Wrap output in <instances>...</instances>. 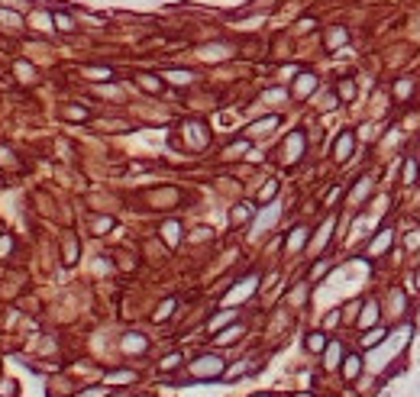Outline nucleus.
<instances>
[{
	"mask_svg": "<svg viewBox=\"0 0 420 397\" xmlns=\"http://www.w3.org/2000/svg\"><path fill=\"white\" fill-rule=\"evenodd\" d=\"M220 372H223V362H220L217 355H204V359H197V365H194L197 378H213V375H220Z\"/></svg>",
	"mask_w": 420,
	"mask_h": 397,
	"instance_id": "1",
	"label": "nucleus"
},
{
	"mask_svg": "<svg viewBox=\"0 0 420 397\" xmlns=\"http://www.w3.org/2000/svg\"><path fill=\"white\" fill-rule=\"evenodd\" d=\"M314 87H317V78H314V74H301L298 84H294V97H307Z\"/></svg>",
	"mask_w": 420,
	"mask_h": 397,
	"instance_id": "2",
	"label": "nucleus"
},
{
	"mask_svg": "<svg viewBox=\"0 0 420 397\" xmlns=\"http://www.w3.org/2000/svg\"><path fill=\"white\" fill-rule=\"evenodd\" d=\"M359 372H362V359H359V355H346V362H343V375H346V381H353Z\"/></svg>",
	"mask_w": 420,
	"mask_h": 397,
	"instance_id": "3",
	"label": "nucleus"
},
{
	"mask_svg": "<svg viewBox=\"0 0 420 397\" xmlns=\"http://www.w3.org/2000/svg\"><path fill=\"white\" fill-rule=\"evenodd\" d=\"M349 149H353V133H343L340 142H336V162H346Z\"/></svg>",
	"mask_w": 420,
	"mask_h": 397,
	"instance_id": "4",
	"label": "nucleus"
},
{
	"mask_svg": "<svg viewBox=\"0 0 420 397\" xmlns=\"http://www.w3.org/2000/svg\"><path fill=\"white\" fill-rule=\"evenodd\" d=\"M162 236L168 239V245H178V242H181V226H178V223H165Z\"/></svg>",
	"mask_w": 420,
	"mask_h": 397,
	"instance_id": "5",
	"label": "nucleus"
},
{
	"mask_svg": "<svg viewBox=\"0 0 420 397\" xmlns=\"http://www.w3.org/2000/svg\"><path fill=\"white\" fill-rule=\"evenodd\" d=\"M78 262V242H74V236L65 239V265H74Z\"/></svg>",
	"mask_w": 420,
	"mask_h": 397,
	"instance_id": "6",
	"label": "nucleus"
},
{
	"mask_svg": "<svg viewBox=\"0 0 420 397\" xmlns=\"http://www.w3.org/2000/svg\"><path fill=\"white\" fill-rule=\"evenodd\" d=\"M61 113H65V120H87V110H81V104H68Z\"/></svg>",
	"mask_w": 420,
	"mask_h": 397,
	"instance_id": "7",
	"label": "nucleus"
},
{
	"mask_svg": "<svg viewBox=\"0 0 420 397\" xmlns=\"http://www.w3.org/2000/svg\"><path fill=\"white\" fill-rule=\"evenodd\" d=\"M171 310H175V297H168V300H165V304H162V307H158V310H155V323H162V320H168V317H171Z\"/></svg>",
	"mask_w": 420,
	"mask_h": 397,
	"instance_id": "8",
	"label": "nucleus"
},
{
	"mask_svg": "<svg viewBox=\"0 0 420 397\" xmlns=\"http://www.w3.org/2000/svg\"><path fill=\"white\" fill-rule=\"evenodd\" d=\"M139 84L146 87V91H152V94L162 91V84H158V78H155V74H139Z\"/></svg>",
	"mask_w": 420,
	"mask_h": 397,
	"instance_id": "9",
	"label": "nucleus"
},
{
	"mask_svg": "<svg viewBox=\"0 0 420 397\" xmlns=\"http://www.w3.org/2000/svg\"><path fill=\"white\" fill-rule=\"evenodd\" d=\"M323 346H327V336H323V333H311V336H307V349H311V352H320Z\"/></svg>",
	"mask_w": 420,
	"mask_h": 397,
	"instance_id": "10",
	"label": "nucleus"
},
{
	"mask_svg": "<svg viewBox=\"0 0 420 397\" xmlns=\"http://www.w3.org/2000/svg\"><path fill=\"white\" fill-rule=\"evenodd\" d=\"M343 42H346V29H340V26H336V29L327 36V45H330V49H336V45H343Z\"/></svg>",
	"mask_w": 420,
	"mask_h": 397,
	"instance_id": "11",
	"label": "nucleus"
},
{
	"mask_svg": "<svg viewBox=\"0 0 420 397\" xmlns=\"http://www.w3.org/2000/svg\"><path fill=\"white\" fill-rule=\"evenodd\" d=\"M378 236H382V239H375V245H372V255L385 252V249H388V242H391V232H388V229H385V232H378Z\"/></svg>",
	"mask_w": 420,
	"mask_h": 397,
	"instance_id": "12",
	"label": "nucleus"
},
{
	"mask_svg": "<svg viewBox=\"0 0 420 397\" xmlns=\"http://www.w3.org/2000/svg\"><path fill=\"white\" fill-rule=\"evenodd\" d=\"M55 26H58L61 32H71V29H74V23H71V16H68V13H55Z\"/></svg>",
	"mask_w": 420,
	"mask_h": 397,
	"instance_id": "13",
	"label": "nucleus"
},
{
	"mask_svg": "<svg viewBox=\"0 0 420 397\" xmlns=\"http://www.w3.org/2000/svg\"><path fill=\"white\" fill-rule=\"evenodd\" d=\"M385 336H388V330H372L369 336L362 339V346H366V349H372V346H378V339H385Z\"/></svg>",
	"mask_w": 420,
	"mask_h": 397,
	"instance_id": "14",
	"label": "nucleus"
},
{
	"mask_svg": "<svg viewBox=\"0 0 420 397\" xmlns=\"http://www.w3.org/2000/svg\"><path fill=\"white\" fill-rule=\"evenodd\" d=\"M230 320H236V310H223L220 317H213V320H210V330H217V326L230 323Z\"/></svg>",
	"mask_w": 420,
	"mask_h": 397,
	"instance_id": "15",
	"label": "nucleus"
},
{
	"mask_svg": "<svg viewBox=\"0 0 420 397\" xmlns=\"http://www.w3.org/2000/svg\"><path fill=\"white\" fill-rule=\"evenodd\" d=\"M243 333V326H233V330H226V333H220V346H230V342H236V336Z\"/></svg>",
	"mask_w": 420,
	"mask_h": 397,
	"instance_id": "16",
	"label": "nucleus"
},
{
	"mask_svg": "<svg viewBox=\"0 0 420 397\" xmlns=\"http://www.w3.org/2000/svg\"><path fill=\"white\" fill-rule=\"evenodd\" d=\"M249 213H252V207H249V203H239V207L233 210V223H243V220H249Z\"/></svg>",
	"mask_w": 420,
	"mask_h": 397,
	"instance_id": "17",
	"label": "nucleus"
},
{
	"mask_svg": "<svg viewBox=\"0 0 420 397\" xmlns=\"http://www.w3.org/2000/svg\"><path fill=\"white\" fill-rule=\"evenodd\" d=\"M304 236H307V229H304V226H298V229L291 232V239H288V249H298V245L304 242Z\"/></svg>",
	"mask_w": 420,
	"mask_h": 397,
	"instance_id": "18",
	"label": "nucleus"
},
{
	"mask_svg": "<svg viewBox=\"0 0 420 397\" xmlns=\"http://www.w3.org/2000/svg\"><path fill=\"white\" fill-rule=\"evenodd\" d=\"M123 349H129V352H136V349H146V339H142V336H126Z\"/></svg>",
	"mask_w": 420,
	"mask_h": 397,
	"instance_id": "19",
	"label": "nucleus"
},
{
	"mask_svg": "<svg viewBox=\"0 0 420 397\" xmlns=\"http://www.w3.org/2000/svg\"><path fill=\"white\" fill-rule=\"evenodd\" d=\"M178 365H181V355H165V359H162V372H171V368H178Z\"/></svg>",
	"mask_w": 420,
	"mask_h": 397,
	"instance_id": "20",
	"label": "nucleus"
},
{
	"mask_svg": "<svg viewBox=\"0 0 420 397\" xmlns=\"http://www.w3.org/2000/svg\"><path fill=\"white\" fill-rule=\"evenodd\" d=\"M168 78L175 81V84H188V81H194V74L191 71H168Z\"/></svg>",
	"mask_w": 420,
	"mask_h": 397,
	"instance_id": "21",
	"label": "nucleus"
},
{
	"mask_svg": "<svg viewBox=\"0 0 420 397\" xmlns=\"http://www.w3.org/2000/svg\"><path fill=\"white\" fill-rule=\"evenodd\" d=\"M275 123H278V116H268V120H262V123H256V126H249V133H262V129H272Z\"/></svg>",
	"mask_w": 420,
	"mask_h": 397,
	"instance_id": "22",
	"label": "nucleus"
},
{
	"mask_svg": "<svg viewBox=\"0 0 420 397\" xmlns=\"http://www.w3.org/2000/svg\"><path fill=\"white\" fill-rule=\"evenodd\" d=\"M275 194H278V181H268L265 188H262V200H272Z\"/></svg>",
	"mask_w": 420,
	"mask_h": 397,
	"instance_id": "23",
	"label": "nucleus"
},
{
	"mask_svg": "<svg viewBox=\"0 0 420 397\" xmlns=\"http://www.w3.org/2000/svg\"><path fill=\"white\" fill-rule=\"evenodd\" d=\"M110 226H113V220H110V216H100V220H94V232H107Z\"/></svg>",
	"mask_w": 420,
	"mask_h": 397,
	"instance_id": "24",
	"label": "nucleus"
},
{
	"mask_svg": "<svg viewBox=\"0 0 420 397\" xmlns=\"http://www.w3.org/2000/svg\"><path fill=\"white\" fill-rule=\"evenodd\" d=\"M340 97H356V87H353V81H343V84H340Z\"/></svg>",
	"mask_w": 420,
	"mask_h": 397,
	"instance_id": "25",
	"label": "nucleus"
},
{
	"mask_svg": "<svg viewBox=\"0 0 420 397\" xmlns=\"http://www.w3.org/2000/svg\"><path fill=\"white\" fill-rule=\"evenodd\" d=\"M336 359H340V346L333 342V346L327 349V362H330V368H336Z\"/></svg>",
	"mask_w": 420,
	"mask_h": 397,
	"instance_id": "26",
	"label": "nucleus"
},
{
	"mask_svg": "<svg viewBox=\"0 0 420 397\" xmlns=\"http://www.w3.org/2000/svg\"><path fill=\"white\" fill-rule=\"evenodd\" d=\"M201 52H204L207 58H223L220 52H226V49H223V45H207V49H201Z\"/></svg>",
	"mask_w": 420,
	"mask_h": 397,
	"instance_id": "27",
	"label": "nucleus"
},
{
	"mask_svg": "<svg viewBox=\"0 0 420 397\" xmlns=\"http://www.w3.org/2000/svg\"><path fill=\"white\" fill-rule=\"evenodd\" d=\"M414 175H417V165H414V162H408V165H404V184L414 181Z\"/></svg>",
	"mask_w": 420,
	"mask_h": 397,
	"instance_id": "28",
	"label": "nucleus"
},
{
	"mask_svg": "<svg viewBox=\"0 0 420 397\" xmlns=\"http://www.w3.org/2000/svg\"><path fill=\"white\" fill-rule=\"evenodd\" d=\"M372 320H375V304H366V317H362L359 323H362V326H369Z\"/></svg>",
	"mask_w": 420,
	"mask_h": 397,
	"instance_id": "29",
	"label": "nucleus"
},
{
	"mask_svg": "<svg viewBox=\"0 0 420 397\" xmlns=\"http://www.w3.org/2000/svg\"><path fill=\"white\" fill-rule=\"evenodd\" d=\"M16 74L19 78H32V68L26 65V61H16Z\"/></svg>",
	"mask_w": 420,
	"mask_h": 397,
	"instance_id": "30",
	"label": "nucleus"
},
{
	"mask_svg": "<svg viewBox=\"0 0 420 397\" xmlns=\"http://www.w3.org/2000/svg\"><path fill=\"white\" fill-rule=\"evenodd\" d=\"M10 249H13V239H10V236H3V239H0V255H6Z\"/></svg>",
	"mask_w": 420,
	"mask_h": 397,
	"instance_id": "31",
	"label": "nucleus"
},
{
	"mask_svg": "<svg viewBox=\"0 0 420 397\" xmlns=\"http://www.w3.org/2000/svg\"><path fill=\"white\" fill-rule=\"evenodd\" d=\"M110 381H133V372H116L110 375Z\"/></svg>",
	"mask_w": 420,
	"mask_h": 397,
	"instance_id": "32",
	"label": "nucleus"
},
{
	"mask_svg": "<svg viewBox=\"0 0 420 397\" xmlns=\"http://www.w3.org/2000/svg\"><path fill=\"white\" fill-rule=\"evenodd\" d=\"M81 397H104V391H100V388H91V394H81Z\"/></svg>",
	"mask_w": 420,
	"mask_h": 397,
	"instance_id": "33",
	"label": "nucleus"
},
{
	"mask_svg": "<svg viewBox=\"0 0 420 397\" xmlns=\"http://www.w3.org/2000/svg\"><path fill=\"white\" fill-rule=\"evenodd\" d=\"M417 287H420V271H417Z\"/></svg>",
	"mask_w": 420,
	"mask_h": 397,
	"instance_id": "34",
	"label": "nucleus"
},
{
	"mask_svg": "<svg viewBox=\"0 0 420 397\" xmlns=\"http://www.w3.org/2000/svg\"><path fill=\"white\" fill-rule=\"evenodd\" d=\"M298 397H311V394H298Z\"/></svg>",
	"mask_w": 420,
	"mask_h": 397,
	"instance_id": "35",
	"label": "nucleus"
}]
</instances>
